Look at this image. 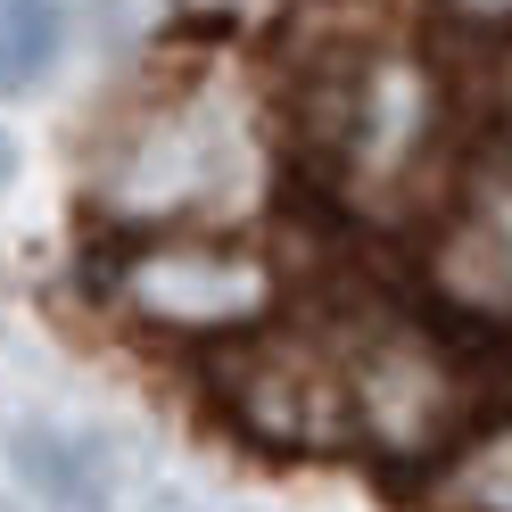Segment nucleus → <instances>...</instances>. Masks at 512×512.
<instances>
[{
  "instance_id": "nucleus-1",
  "label": "nucleus",
  "mask_w": 512,
  "mask_h": 512,
  "mask_svg": "<svg viewBox=\"0 0 512 512\" xmlns=\"http://www.w3.org/2000/svg\"><path fill=\"white\" fill-rule=\"evenodd\" d=\"M124 298H133L149 323H166V331H240L265 314L273 298V281L256 256L240 248H199V240H182V248H149L124 265Z\"/></svg>"
},
{
  "instance_id": "nucleus-7",
  "label": "nucleus",
  "mask_w": 512,
  "mask_h": 512,
  "mask_svg": "<svg viewBox=\"0 0 512 512\" xmlns=\"http://www.w3.org/2000/svg\"><path fill=\"white\" fill-rule=\"evenodd\" d=\"M58 42H67L58 0H0V91H34L58 67Z\"/></svg>"
},
{
  "instance_id": "nucleus-8",
  "label": "nucleus",
  "mask_w": 512,
  "mask_h": 512,
  "mask_svg": "<svg viewBox=\"0 0 512 512\" xmlns=\"http://www.w3.org/2000/svg\"><path fill=\"white\" fill-rule=\"evenodd\" d=\"M455 17H479V25H504L512 17V0H446Z\"/></svg>"
},
{
  "instance_id": "nucleus-6",
  "label": "nucleus",
  "mask_w": 512,
  "mask_h": 512,
  "mask_svg": "<svg viewBox=\"0 0 512 512\" xmlns=\"http://www.w3.org/2000/svg\"><path fill=\"white\" fill-rule=\"evenodd\" d=\"M422 504L430 512H512V430H488V438L455 446L430 471Z\"/></svg>"
},
{
  "instance_id": "nucleus-9",
  "label": "nucleus",
  "mask_w": 512,
  "mask_h": 512,
  "mask_svg": "<svg viewBox=\"0 0 512 512\" xmlns=\"http://www.w3.org/2000/svg\"><path fill=\"white\" fill-rule=\"evenodd\" d=\"M9 174H17V149H9V141H0V182H9Z\"/></svg>"
},
{
  "instance_id": "nucleus-4",
  "label": "nucleus",
  "mask_w": 512,
  "mask_h": 512,
  "mask_svg": "<svg viewBox=\"0 0 512 512\" xmlns=\"http://www.w3.org/2000/svg\"><path fill=\"white\" fill-rule=\"evenodd\" d=\"M9 471L50 512H108L116 504V455H108V438H91L75 422H17L9 430Z\"/></svg>"
},
{
  "instance_id": "nucleus-5",
  "label": "nucleus",
  "mask_w": 512,
  "mask_h": 512,
  "mask_svg": "<svg viewBox=\"0 0 512 512\" xmlns=\"http://www.w3.org/2000/svg\"><path fill=\"white\" fill-rule=\"evenodd\" d=\"M438 273H446V290L471 298V306H512V166L488 174L463 199L455 232L438 248Z\"/></svg>"
},
{
  "instance_id": "nucleus-3",
  "label": "nucleus",
  "mask_w": 512,
  "mask_h": 512,
  "mask_svg": "<svg viewBox=\"0 0 512 512\" xmlns=\"http://www.w3.org/2000/svg\"><path fill=\"white\" fill-rule=\"evenodd\" d=\"M347 397H356V438L389 446V455H422V446L455 422V380L430 356L422 339H372L356 364H347Z\"/></svg>"
},
{
  "instance_id": "nucleus-2",
  "label": "nucleus",
  "mask_w": 512,
  "mask_h": 512,
  "mask_svg": "<svg viewBox=\"0 0 512 512\" xmlns=\"http://www.w3.org/2000/svg\"><path fill=\"white\" fill-rule=\"evenodd\" d=\"M232 413L265 446H290V455H323V446L356 438L347 372H323L306 347H256V356H240L232 364Z\"/></svg>"
}]
</instances>
